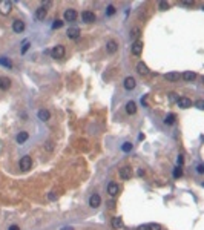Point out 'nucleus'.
Masks as SVG:
<instances>
[{
    "instance_id": "obj_1",
    "label": "nucleus",
    "mask_w": 204,
    "mask_h": 230,
    "mask_svg": "<svg viewBox=\"0 0 204 230\" xmlns=\"http://www.w3.org/2000/svg\"><path fill=\"white\" fill-rule=\"evenodd\" d=\"M65 54H66V49H65L63 45H57V46H54V48L51 49L52 58H63Z\"/></svg>"
},
{
    "instance_id": "obj_3",
    "label": "nucleus",
    "mask_w": 204,
    "mask_h": 230,
    "mask_svg": "<svg viewBox=\"0 0 204 230\" xmlns=\"http://www.w3.org/2000/svg\"><path fill=\"white\" fill-rule=\"evenodd\" d=\"M12 9V2H8V0H3L0 2V14L3 16H8Z\"/></svg>"
},
{
    "instance_id": "obj_21",
    "label": "nucleus",
    "mask_w": 204,
    "mask_h": 230,
    "mask_svg": "<svg viewBox=\"0 0 204 230\" xmlns=\"http://www.w3.org/2000/svg\"><path fill=\"white\" fill-rule=\"evenodd\" d=\"M137 71H138V74H141V75H147V74H149V67L143 62H140L137 65Z\"/></svg>"
},
{
    "instance_id": "obj_8",
    "label": "nucleus",
    "mask_w": 204,
    "mask_h": 230,
    "mask_svg": "<svg viewBox=\"0 0 204 230\" xmlns=\"http://www.w3.org/2000/svg\"><path fill=\"white\" fill-rule=\"evenodd\" d=\"M100 204H101V198H100V195H98V193H92L91 197H89V206H91L92 209H97Z\"/></svg>"
},
{
    "instance_id": "obj_39",
    "label": "nucleus",
    "mask_w": 204,
    "mask_h": 230,
    "mask_svg": "<svg viewBox=\"0 0 204 230\" xmlns=\"http://www.w3.org/2000/svg\"><path fill=\"white\" fill-rule=\"evenodd\" d=\"M137 175H138V177H143V175H144V170H143V169H138Z\"/></svg>"
},
{
    "instance_id": "obj_27",
    "label": "nucleus",
    "mask_w": 204,
    "mask_h": 230,
    "mask_svg": "<svg viewBox=\"0 0 204 230\" xmlns=\"http://www.w3.org/2000/svg\"><path fill=\"white\" fill-rule=\"evenodd\" d=\"M147 230H161V226L157 222H152V224H147Z\"/></svg>"
},
{
    "instance_id": "obj_4",
    "label": "nucleus",
    "mask_w": 204,
    "mask_h": 230,
    "mask_svg": "<svg viewBox=\"0 0 204 230\" xmlns=\"http://www.w3.org/2000/svg\"><path fill=\"white\" fill-rule=\"evenodd\" d=\"M123 86H124L126 91H134L135 86H137V80H135L134 77H126L124 82H123Z\"/></svg>"
},
{
    "instance_id": "obj_38",
    "label": "nucleus",
    "mask_w": 204,
    "mask_h": 230,
    "mask_svg": "<svg viewBox=\"0 0 204 230\" xmlns=\"http://www.w3.org/2000/svg\"><path fill=\"white\" fill-rule=\"evenodd\" d=\"M169 97H171V100L173 101V100H176V94L175 92H171V94H169Z\"/></svg>"
},
{
    "instance_id": "obj_10",
    "label": "nucleus",
    "mask_w": 204,
    "mask_h": 230,
    "mask_svg": "<svg viewBox=\"0 0 204 230\" xmlns=\"http://www.w3.org/2000/svg\"><path fill=\"white\" fill-rule=\"evenodd\" d=\"M131 177H132L131 167L124 166V167H121V169H120V178H121V180H131Z\"/></svg>"
},
{
    "instance_id": "obj_23",
    "label": "nucleus",
    "mask_w": 204,
    "mask_h": 230,
    "mask_svg": "<svg viewBox=\"0 0 204 230\" xmlns=\"http://www.w3.org/2000/svg\"><path fill=\"white\" fill-rule=\"evenodd\" d=\"M183 78H184L186 82H193V80L196 78V74L192 72V71H186L184 74H183Z\"/></svg>"
},
{
    "instance_id": "obj_29",
    "label": "nucleus",
    "mask_w": 204,
    "mask_h": 230,
    "mask_svg": "<svg viewBox=\"0 0 204 230\" xmlns=\"http://www.w3.org/2000/svg\"><path fill=\"white\" fill-rule=\"evenodd\" d=\"M0 63H2L3 66H6V67H11L12 66L9 60H6V57H0Z\"/></svg>"
},
{
    "instance_id": "obj_9",
    "label": "nucleus",
    "mask_w": 204,
    "mask_h": 230,
    "mask_svg": "<svg viewBox=\"0 0 204 230\" xmlns=\"http://www.w3.org/2000/svg\"><path fill=\"white\" fill-rule=\"evenodd\" d=\"M118 192H120V186L117 182H109V184H107V193H109L111 197H117Z\"/></svg>"
},
{
    "instance_id": "obj_41",
    "label": "nucleus",
    "mask_w": 204,
    "mask_h": 230,
    "mask_svg": "<svg viewBox=\"0 0 204 230\" xmlns=\"http://www.w3.org/2000/svg\"><path fill=\"white\" fill-rule=\"evenodd\" d=\"M137 230H147V226H138Z\"/></svg>"
},
{
    "instance_id": "obj_16",
    "label": "nucleus",
    "mask_w": 204,
    "mask_h": 230,
    "mask_svg": "<svg viewBox=\"0 0 204 230\" xmlns=\"http://www.w3.org/2000/svg\"><path fill=\"white\" fill-rule=\"evenodd\" d=\"M37 117H38V120H42V121H48L51 118V114H49V111H46V109H40L37 112Z\"/></svg>"
},
{
    "instance_id": "obj_17",
    "label": "nucleus",
    "mask_w": 204,
    "mask_h": 230,
    "mask_svg": "<svg viewBox=\"0 0 204 230\" xmlns=\"http://www.w3.org/2000/svg\"><path fill=\"white\" fill-rule=\"evenodd\" d=\"M46 14H48V11H46L45 6H40V8L36 9V17H37V20H45Z\"/></svg>"
},
{
    "instance_id": "obj_5",
    "label": "nucleus",
    "mask_w": 204,
    "mask_h": 230,
    "mask_svg": "<svg viewBox=\"0 0 204 230\" xmlns=\"http://www.w3.org/2000/svg\"><path fill=\"white\" fill-rule=\"evenodd\" d=\"M81 18H83V22H86V23H94L95 20H97V16H95L92 11H83L81 12Z\"/></svg>"
},
{
    "instance_id": "obj_15",
    "label": "nucleus",
    "mask_w": 204,
    "mask_h": 230,
    "mask_svg": "<svg viewBox=\"0 0 204 230\" xmlns=\"http://www.w3.org/2000/svg\"><path fill=\"white\" fill-rule=\"evenodd\" d=\"M9 87H11V80L8 77H0V89L8 91Z\"/></svg>"
},
{
    "instance_id": "obj_22",
    "label": "nucleus",
    "mask_w": 204,
    "mask_h": 230,
    "mask_svg": "<svg viewBox=\"0 0 204 230\" xmlns=\"http://www.w3.org/2000/svg\"><path fill=\"white\" fill-rule=\"evenodd\" d=\"M28 137H29V135H28V132L22 131V132H20V133L17 135V137H16V140H17V143H18V144H22V143H25V141L28 140Z\"/></svg>"
},
{
    "instance_id": "obj_24",
    "label": "nucleus",
    "mask_w": 204,
    "mask_h": 230,
    "mask_svg": "<svg viewBox=\"0 0 204 230\" xmlns=\"http://www.w3.org/2000/svg\"><path fill=\"white\" fill-rule=\"evenodd\" d=\"M175 120H176L175 114H167L166 117H164V123H166V124H173Z\"/></svg>"
},
{
    "instance_id": "obj_35",
    "label": "nucleus",
    "mask_w": 204,
    "mask_h": 230,
    "mask_svg": "<svg viewBox=\"0 0 204 230\" xmlns=\"http://www.w3.org/2000/svg\"><path fill=\"white\" fill-rule=\"evenodd\" d=\"M29 46H31V45H29L28 42H26V43L23 45V48H22V54H25L26 51H28V49H29Z\"/></svg>"
},
{
    "instance_id": "obj_18",
    "label": "nucleus",
    "mask_w": 204,
    "mask_h": 230,
    "mask_svg": "<svg viewBox=\"0 0 204 230\" xmlns=\"http://www.w3.org/2000/svg\"><path fill=\"white\" fill-rule=\"evenodd\" d=\"M126 112L129 115H134L137 112V104H135V101H127L126 103Z\"/></svg>"
},
{
    "instance_id": "obj_11",
    "label": "nucleus",
    "mask_w": 204,
    "mask_h": 230,
    "mask_svg": "<svg viewBox=\"0 0 204 230\" xmlns=\"http://www.w3.org/2000/svg\"><path fill=\"white\" fill-rule=\"evenodd\" d=\"M75 18H77V11L75 9L69 8V9L65 11V20H66V22H74Z\"/></svg>"
},
{
    "instance_id": "obj_28",
    "label": "nucleus",
    "mask_w": 204,
    "mask_h": 230,
    "mask_svg": "<svg viewBox=\"0 0 204 230\" xmlns=\"http://www.w3.org/2000/svg\"><path fill=\"white\" fill-rule=\"evenodd\" d=\"M62 26H63V22H62V20H58V18L54 20V23H52V28H54V29H58V28H62Z\"/></svg>"
},
{
    "instance_id": "obj_31",
    "label": "nucleus",
    "mask_w": 204,
    "mask_h": 230,
    "mask_svg": "<svg viewBox=\"0 0 204 230\" xmlns=\"http://www.w3.org/2000/svg\"><path fill=\"white\" fill-rule=\"evenodd\" d=\"M138 35H140V28H134L132 32H131V37L132 38H138Z\"/></svg>"
},
{
    "instance_id": "obj_32",
    "label": "nucleus",
    "mask_w": 204,
    "mask_h": 230,
    "mask_svg": "<svg viewBox=\"0 0 204 230\" xmlns=\"http://www.w3.org/2000/svg\"><path fill=\"white\" fill-rule=\"evenodd\" d=\"M106 14H107V16H114V14H115V8H114L112 5H109V6H107V11H106Z\"/></svg>"
},
{
    "instance_id": "obj_40",
    "label": "nucleus",
    "mask_w": 204,
    "mask_h": 230,
    "mask_svg": "<svg viewBox=\"0 0 204 230\" xmlns=\"http://www.w3.org/2000/svg\"><path fill=\"white\" fill-rule=\"evenodd\" d=\"M8 230H20V227H18V226H16V224H14V226H11V227H9V229H8Z\"/></svg>"
},
{
    "instance_id": "obj_19",
    "label": "nucleus",
    "mask_w": 204,
    "mask_h": 230,
    "mask_svg": "<svg viewBox=\"0 0 204 230\" xmlns=\"http://www.w3.org/2000/svg\"><path fill=\"white\" fill-rule=\"evenodd\" d=\"M180 77L181 75H180L178 72H169V74H166V75H164V78L167 80V82H178Z\"/></svg>"
},
{
    "instance_id": "obj_14",
    "label": "nucleus",
    "mask_w": 204,
    "mask_h": 230,
    "mask_svg": "<svg viewBox=\"0 0 204 230\" xmlns=\"http://www.w3.org/2000/svg\"><path fill=\"white\" fill-rule=\"evenodd\" d=\"M66 35H68V38H78L80 29L77 28V26H72V28H69L66 31Z\"/></svg>"
},
{
    "instance_id": "obj_13",
    "label": "nucleus",
    "mask_w": 204,
    "mask_h": 230,
    "mask_svg": "<svg viewBox=\"0 0 204 230\" xmlns=\"http://www.w3.org/2000/svg\"><path fill=\"white\" fill-rule=\"evenodd\" d=\"M106 51L109 54H115L118 51V43L115 42V40H109V42L106 43Z\"/></svg>"
},
{
    "instance_id": "obj_33",
    "label": "nucleus",
    "mask_w": 204,
    "mask_h": 230,
    "mask_svg": "<svg viewBox=\"0 0 204 230\" xmlns=\"http://www.w3.org/2000/svg\"><path fill=\"white\" fill-rule=\"evenodd\" d=\"M195 104H196V107H198V109H204V101H203V100H198Z\"/></svg>"
},
{
    "instance_id": "obj_42",
    "label": "nucleus",
    "mask_w": 204,
    "mask_h": 230,
    "mask_svg": "<svg viewBox=\"0 0 204 230\" xmlns=\"http://www.w3.org/2000/svg\"><path fill=\"white\" fill-rule=\"evenodd\" d=\"M62 230H74V229H72V227H71V226H69V227H63V229H62Z\"/></svg>"
},
{
    "instance_id": "obj_7",
    "label": "nucleus",
    "mask_w": 204,
    "mask_h": 230,
    "mask_svg": "<svg viewBox=\"0 0 204 230\" xmlns=\"http://www.w3.org/2000/svg\"><path fill=\"white\" fill-rule=\"evenodd\" d=\"M176 104H178L181 109H187V107L192 106V100L187 98V97H180L178 100H176Z\"/></svg>"
},
{
    "instance_id": "obj_12",
    "label": "nucleus",
    "mask_w": 204,
    "mask_h": 230,
    "mask_svg": "<svg viewBox=\"0 0 204 230\" xmlns=\"http://www.w3.org/2000/svg\"><path fill=\"white\" fill-rule=\"evenodd\" d=\"M12 31L20 34V32H23L25 31V22H22V20H14V23H12Z\"/></svg>"
},
{
    "instance_id": "obj_34",
    "label": "nucleus",
    "mask_w": 204,
    "mask_h": 230,
    "mask_svg": "<svg viewBox=\"0 0 204 230\" xmlns=\"http://www.w3.org/2000/svg\"><path fill=\"white\" fill-rule=\"evenodd\" d=\"M196 172H198L200 175L204 173V166H203V164H198V166H196Z\"/></svg>"
},
{
    "instance_id": "obj_26",
    "label": "nucleus",
    "mask_w": 204,
    "mask_h": 230,
    "mask_svg": "<svg viewBox=\"0 0 204 230\" xmlns=\"http://www.w3.org/2000/svg\"><path fill=\"white\" fill-rule=\"evenodd\" d=\"M121 150H123V152H131V150H132V143H129V141L123 143V146H121Z\"/></svg>"
},
{
    "instance_id": "obj_30",
    "label": "nucleus",
    "mask_w": 204,
    "mask_h": 230,
    "mask_svg": "<svg viewBox=\"0 0 204 230\" xmlns=\"http://www.w3.org/2000/svg\"><path fill=\"white\" fill-rule=\"evenodd\" d=\"M169 6H171V5H169L167 2H160V5H158V8H160L161 11H166V9H169Z\"/></svg>"
},
{
    "instance_id": "obj_37",
    "label": "nucleus",
    "mask_w": 204,
    "mask_h": 230,
    "mask_svg": "<svg viewBox=\"0 0 204 230\" xmlns=\"http://www.w3.org/2000/svg\"><path fill=\"white\" fill-rule=\"evenodd\" d=\"M176 161H178V166H181V164H183V161H184L183 155H178V160H176Z\"/></svg>"
},
{
    "instance_id": "obj_36",
    "label": "nucleus",
    "mask_w": 204,
    "mask_h": 230,
    "mask_svg": "<svg viewBox=\"0 0 204 230\" xmlns=\"http://www.w3.org/2000/svg\"><path fill=\"white\" fill-rule=\"evenodd\" d=\"M48 198H49V199H52V201H54V199H55V198H57V195H55V193H54V192H51L49 195H48Z\"/></svg>"
},
{
    "instance_id": "obj_6",
    "label": "nucleus",
    "mask_w": 204,
    "mask_h": 230,
    "mask_svg": "<svg viewBox=\"0 0 204 230\" xmlns=\"http://www.w3.org/2000/svg\"><path fill=\"white\" fill-rule=\"evenodd\" d=\"M131 52L134 54V55H140V54L143 52V42H141V40H135V42L132 43Z\"/></svg>"
},
{
    "instance_id": "obj_25",
    "label": "nucleus",
    "mask_w": 204,
    "mask_h": 230,
    "mask_svg": "<svg viewBox=\"0 0 204 230\" xmlns=\"http://www.w3.org/2000/svg\"><path fill=\"white\" fill-rule=\"evenodd\" d=\"M180 177H183V169L181 166H176L173 169V178H180Z\"/></svg>"
},
{
    "instance_id": "obj_2",
    "label": "nucleus",
    "mask_w": 204,
    "mask_h": 230,
    "mask_svg": "<svg viewBox=\"0 0 204 230\" xmlns=\"http://www.w3.org/2000/svg\"><path fill=\"white\" fill-rule=\"evenodd\" d=\"M31 166H32V158L29 157V155H25V157L20 158V161H18V167L22 169V170H29Z\"/></svg>"
},
{
    "instance_id": "obj_20",
    "label": "nucleus",
    "mask_w": 204,
    "mask_h": 230,
    "mask_svg": "<svg viewBox=\"0 0 204 230\" xmlns=\"http://www.w3.org/2000/svg\"><path fill=\"white\" fill-rule=\"evenodd\" d=\"M112 227L114 229H121V227H123V218H121V216H114V218H112Z\"/></svg>"
}]
</instances>
